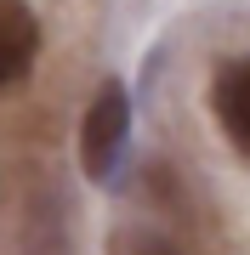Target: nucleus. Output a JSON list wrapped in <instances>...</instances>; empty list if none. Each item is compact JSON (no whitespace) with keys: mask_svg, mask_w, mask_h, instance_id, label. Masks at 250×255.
<instances>
[{"mask_svg":"<svg viewBox=\"0 0 250 255\" xmlns=\"http://www.w3.org/2000/svg\"><path fill=\"white\" fill-rule=\"evenodd\" d=\"M125 142H131V97L120 80H108L102 91L91 97L85 108V125H80V164L91 182H108L125 159Z\"/></svg>","mask_w":250,"mask_h":255,"instance_id":"obj_1","label":"nucleus"},{"mask_svg":"<svg viewBox=\"0 0 250 255\" xmlns=\"http://www.w3.org/2000/svg\"><path fill=\"white\" fill-rule=\"evenodd\" d=\"M40 57V17L23 0H0V91L17 85Z\"/></svg>","mask_w":250,"mask_h":255,"instance_id":"obj_2","label":"nucleus"},{"mask_svg":"<svg viewBox=\"0 0 250 255\" xmlns=\"http://www.w3.org/2000/svg\"><path fill=\"white\" fill-rule=\"evenodd\" d=\"M211 108H216V119H222L228 142L250 159V57H233V63H222V68H216Z\"/></svg>","mask_w":250,"mask_h":255,"instance_id":"obj_3","label":"nucleus"},{"mask_svg":"<svg viewBox=\"0 0 250 255\" xmlns=\"http://www.w3.org/2000/svg\"><path fill=\"white\" fill-rule=\"evenodd\" d=\"M125 255H182V250L165 244V238H148V233H142V238H131V250H125Z\"/></svg>","mask_w":250,"mask_h":255,"instance_id":"obj_4","label":"nucleus"}]
</instances>
